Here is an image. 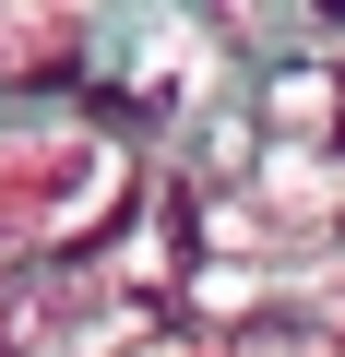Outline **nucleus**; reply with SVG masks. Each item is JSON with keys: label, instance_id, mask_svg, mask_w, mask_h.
I'll return each mask as SVG.
<instances>
[{"label": "nucleus", "instance_id": "nucleus-1", "mask_svg": "<svg viewBox=\"0 0 345 357\" xmlns=\"http://www.w3.org/2000/svg\"><path fill=\"white\" fill-rule=\"evenodd\" d=\"M119 357H227V345H119Z\"/></svg>", "mask_w": 345, "mask_h": 357}]
</instances>
